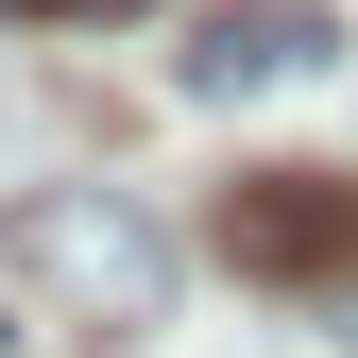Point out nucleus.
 <instances>
[{"label": "nucleus", "instance_id": "nucleus-1", "mask_svg": "<svg viewBox=\"0 0 358 358\" xmlns=\"http://www.w3.org/2000/svg\"><path fill=\"white\" fill-rule=\"evenodd\" d=\"M188 256L137 188H17L0 205V341H154Z\"/></svg>", "mask_w": 358, "mask_h": 358}, {"label": "nucleus", "instance_id": "nucleus-2", "mask_svg": "<svg viewBox=\"0 0 358 358\" xmlns=\"http://www.w3.org/2000/svg\"><path fill=\"white\" fill-rule=\"evenodd\" d=\"M222 256L256 290H324V273H358V188L341 171H239L222 188Z\"/></svg>", "mask_w": 358, "mask_h": 358}, {"label": "nucleus", "instance_id": "nucleus-3", "mask_svg": "<svg viewBox=\"0 0 358 358\" xmlns=\"http://www.w3.org/2000/svg\"><path fill=\"white\" fill-rule=\"evenodd\" d=\"M307 69H341L324 0H205L188 17V103H256V85H307Z\"/></svg>", "mask_w": 358, "mask_h": 358}, {"label": "nucleus", "instance_id": "nucleus-4", "mask_svg": "<svg viewBox=\"0 0 358 358\" xmlns=\"http://www.w3.org/2000/svg\"><path fill=\"white\" fill-rule=\"evenodd\" d=\"M34 17H154V0H34Z\"/></svg>", "mask_w": 358, "mask_h": 358}]
</instances>
